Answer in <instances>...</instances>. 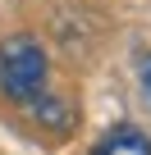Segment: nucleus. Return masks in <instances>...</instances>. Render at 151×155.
I'll list each match as a JSON object with an SVG mask.
<instances>
[{"instance_id":"1","label":"nucleus","mask_w":151,"mask_h":155,"mask_svg":"<svg viewBox=\"0 0 151 155\" xmlns=\"http://www.w3.org/2000/svg\"><path fill=\"white\" fill-rule=\"evenodd\" d=\"M0 91L28 105L46 91V50L37 37H5L0 41Z\"/></svg>"},{"instance_id":"2","label":"nucleus","mask_w":151,"mask_h":155,"mask_svg":"<svg viewBox=\"0 0 151 155\" xmlns=\"http://www.w3.org/2000/svg\"><path fill=\"white\" fill-rule=\"evenodd\" d=\"M92 155H151V137L133 123H119L92 146Z\"/></svg>"},{"instance_id":"3","label":"nucleus","mask_w":151,"mask_h":155,"mask_svg":"<svg viewBox=\"0 0 151 155\" xmlns=\"http://www.w3.org/2000/svg\"><path fill=\"white\" fill-rule=\"evenodd\" d=\"M28 110H32L41 123H50V128H69V123H73V114H69L60 101H50L46 91H41V96H32V101H28Z\"/></svg>"},{"instance_id":"4","label":"nucleus","mask_w":151,"mask_h":155,"mask_svg":"<svg viewBox=\"0 0 151 155\" xmlns=\"http://www.w3.org/2000/svg\"><path fill=\"white\" fill-rule=\"evenodd\" d=\"M137 82H142V96L151 105V55H142V64H137Z\"/></svg>"}]
</instances>
